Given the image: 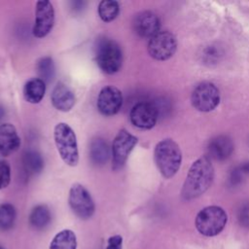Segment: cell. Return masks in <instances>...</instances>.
I'll return each mask as SVG.
<instances>
[{"instance_id": "1", "label": "cell", "mask_w": 249, "mask_h": 249, "mask_svg": "<svg viewBox=\"0 0 249 249\" xmlns=\"http://www.w3.org/2000/svg\"><path fill=\"white\" fill-rule=\"evenodd\" d=\"M214 179V168L208 157L197 159L191 166L182 188V197L186 200L204 194Z\"/></svg>"}, {"instance_id": "2", "label": "cell", "mask_w": 249, "mask_h": 249, "mask_svg": "<svg viewBox=\"0 0 249 249\" xmlns=\"http://www.w3.org/2000/svg\"><path fill=\"white\" fill-rule=\"evenodd\" d=\"M154 158L160 174L168 179L173 177L179 170L182 161V153L175 141L172 139H163L156 145Z\"/></svg>"}, {"instance_id": "3", "label": "cell", "mask_w": 249, "mask_h": 249, "mask_svg": "<svg viewBox=\"0 0 249 249\" xmlns=\"http://www.w3.org/2000/svg\"><path fill=\"white\" fill-rule=\"evenodd\" d=\"M95 59L104 73L115 74L120 71L123 64L122 49L113 39L101 37L96 41Z\"/></svg>"}, {"instance_id": "4", "label": "cell", "mask_w": 249, "mask_h": 249, "mask_svg": "<svg viewBox=\"0 0 249 249\" xmlns=\"http://www.w3.org/2000/svg\"><path fill=\"white\" fill-rule=\"evenodd\" d=\"M53 139L61 160L69 166H76L79 161L77 138L71 126L58 123L53 129Z\"/></svg>"}, {"instance_id": "5", "label": "cell", "mask_w": 249, "mask_h": 249, "mask_svg": "<svg viewBox=\"0 0 249 249\" xmlns=\"http://www.w3.org/2000/svg\"><path fill=\"white\" fill-rule=\"evenodd\" d=\"M226 211L216 205L203 208L196 218V230L205 236H214L220 233L227 224Z\"/></svg>"}, {"instance_id": "6", "label": "cell", "mask_w": 249, "mask_h": 249, "mask_svg": "<svg viewBox=\"0 0 249 249\" xmlns=\"http://www.w3.org/2000/svg\"><path fill=\"white\" fill-rule=\"evenodd\" d=\"M68 202L74 214L82 220L89 219L94 213L95 205L90 194L79 183L70 188Z\"/></svg>"}, {"instance_id": "7", "label": "cell", "mask_w": 249, "mask_h": 249, "mask_svg": "<svg viewBox=\"0 0 249 249\" xmlns=\"http://www.w3.org/2000/svg\"><path fill=\"white\" fill-rule=\"evenodd\" d=\"M191 102L197 111L210 112L220 102V91L213 83L202 82L194 89L191 95Z\"/></svg>"}, {"instance_id": "8", "label": "cell", "mask_w": 249, "mask_h": 249, "mask_svg": "<svg viewBox=\"0 0 249 249\" xmlns=\"http://www.w3.org/2000/svg\"><path fill=\"white\" fill-rule=\"evenodd\" d=\"M137 137L126 129H121L115 136L112 144V167L119 170L125 164L131 151L137 144Z\"/></svg>"}, {"instance_id": "9", "label": "cell", "mask_w": 249, "mask_h": 249, "mask_svg": "<svg viewBox=\"0 0 249 249\" xmlns=\"http://www.w3.org/2000/svg\"><path fill=\"white\" fill-rule=\"evenodd\" d=\"M177 50V40L173 33L164 30L153 36L148 43V53L156 60L169 59Z\"/></svg>"}, {"instance_id": "10", "label": "cell", "mask_w": 249, "mask_h": 249, "mask_svg": "<svg viewBox=\"0 0 249 249\" xmlns=\"http://www.w3.org/2000/svg\"><path fill=\"white\" fill-rule=\"evenodd\" d=\"M158 118V107L154 103L148 101H140L136 103L129 113L131 124L141 129H151L154 127Z\"/></svg>"}, {"instance_id": "11", "label": "cell", "mask_w": 249, "mask_h": 249, "mask_svg": "<svg viewBox=\"0 0 249 249\" xmlns=\"http://www.w3.org/2000/svg\"><path fill=\"white\" fill-rule=\"evenodd\" d=\"M54 24V10L53 4L47 0L36 3L35 22L32 33L37 38L46 37L53 29Z\"/></svg>"}, {"instance_id": "12", "label": "cell", "mask_w": 249, "mask_h": 249, "mask_svg": "<svg viewBox=\"0 0 249 249\" xmlns=\"http://www.w3.org/2000/svg\"><path fill=\"white\" fill-rule=\"evenodd\" d=\"M96 105L102 115H116L123 106L122 91L115 86H105L99 91Z\"/></svg>"}, {"instance_id": "13", "label": "cell", "mask_w": 249, "mask_h": 249, "mask_svg": "<svg viewBox=\"0 0 249 249\" xmlns=\"http://www.w3.org/2000/svg\"><path fill=\"white\" fill-rule=\"evenodd\" d=\"M133 28L138 36L151 39L160 32V21L153 12L143 11L136 15L133 20Z\"/></svg>"}, {"instance_id": "14", "label": "cell", "mask_w": 249, "mask_h": 249, "mask_svg": "<svg viewBox=\"0 0 249 249\" xmlns=\"http://www.w3.org/2000/svg\"><path fill=\"white\" fill-rule=\"evenodd\" d=\"M20 146V138L14 124H0V155L7 157L15 153Z\"/></svg>"}, {"instance_id": "15", "label": "cell", "mask_w": 249, "mask_h": 249, "mask_svg": "<svg viewBox=\"0 0 249 249\" xmlns=\"http://www.w3.org/2000/svg\"><path fill=\"white\" fill-rule=\"evenodd\" d=\"M51 100L53 106L56 110L61 112H68L73 108L76 98L71 89L65 84L59 82L53 89Z\"/></svg>"}, {"instance_id": "16", "label": "cell", "mask_w": 249, "mask_h": 249, "mask_svg": "<svg viewBox=\"0 0 249 249\" xmlns=\"http://www.w3.org/2000/svg\"><path fill=\"white\" fill-rule=\"evenodd\" d=\"M208 155L216 160H227L233 151L231 139L226 135H219L213 138L208 145Z\"/></svg>"}, {"instance_id": "17", "label": "cell", "mask_w": 249, "mask_h": 249, "mask_svg": "<svg viewBox=\"0 0 249 249\" xmlns=\"http://www.w3.org/2000/svg\"><path fill=\"white\" fill-rule=\"evenodd\" d=\"M89 158L95 165L105 164L110 158V148L108 143L100 137L94 138L89 144Z\"/></svg>"}, {"instance_id": "18", "label": "cell", "mask_w": 249, "mask_h": 249, "mask_svg": "<svg viewBox=\"0 0 249 249\" xmlns=\"http://www.w3.org/2000/svg\"><path fill=\"white\" fill-rule=\"evenodd\" d=\"M45 92L46 83L39 78L30 79L23 88V97L31 104L39 103L44 98Z\"/></svg>"}, {"instance_id": "19", "label": "cell", "mask_w": 249, "mask_h": 249, "mask_svg": "<svg viewBox=\"0 0 249 249\" xmlns=\"http://www.w3.org/2000/svg\"><path fill=\"white\" fill-rule=\"evenodd\" d=\"M22 168L27 176L39 174L44 168V160L41 154L34 150L26 151L22 157Z\"/></svg>"}, {"instance_id": "20", "label": "cell", "mask_w": 249, "mask_h": 249, "mask_svg": "<svg viewBox=\"0 0 249 249\" xmlns=\"http://www.w3.org/2000/svg\"><path fill=\"white\" fill-rule=\"evenodd\" d=\"M51 219V211L48 206L44 204L35 206L29 215L30 225L37 230H42L46 228L50 224Z\"/></svg>"}, {"instance_id": "21", "label": "cell", "mask_w": 249, "mask_h": 249, "mask_svg": "<svg viewBox=\"0 0 249 249\" xmlns=\"http://www.w3.org/2000/svg\"><path fill=\"white\" fill-rule=\"evenodd\" d=\"M76 234L70 230H62L53 238L50 249H76Z\"/></svg>"}, {"instance_id": "22", "label": "cell", "mask_w": 249, "mask_h": 249, "mask_svg": "<svg viewBox=\"0 0 249 249\" xmlns=\"http://www.w3.org/2000/svg\"><path fill=\"white\" fill-rule=\"evenodd\" d=\"M120 13V5L115 0H102L98 5L99 18L104 22L113 21Z\"/></svg>"}, {"instance_id": "23", "label": "cell", "mask_w": 249, "mask_h": 249, "mask_svg": "<svg viewBox=\"0 0 249 249\" xmlns=\"http://www.w3.org/2000/svg\"><path fill=\"white\" fill-rule=\"evenodd\" d=\"M36 69H37L39 79H41L45 83L52 82L55 76L54 63L52 57L50 56H45L40 58L37 62Z\"/></svg>"}, {"instance_id": "24", "label": "cell", "mask_w": 249, "mask_h": 249, "mask_svg": "<svg viewBox=\"0 0 249 249\" xmlns=\"http://www.w3.org/2000/svg\"><path fill=\"white\" fill-rule=\"evenodd\" d=\"M17 218V211L13 204H0V231H9L13 228Z\"/></svg>"}, {"instance_id": "25", "label": "cell", "mask_w": 249, "mask_h": 249, "mask_svg": "<svg viewBox=\"0 0 249 249\" xmlns=\"http://www.w3.org/2000/svg\"><path fill=\"white\" fill-rule=\"evenodd\" d=\"M223 56V50L216 44H211L202 49L200 53L201 60L206 65H214L220 61Z\"/></svg>"}, {"instance_id": "26", "label": "cell", "mask_w": 249, "mask_h": 249, "mask_svg": "<svg viewBox=\"0 0 249 249\" xmlns=\"http://www.w3.org/2000/svg\"><path fill=\"white\" fill-rule=\"evenodd\" d=\"M11 181V167L5 160H0V190L8 187Z\"/></svg>"}, {"instance_id": "27", "label": "cell", "mask_w": 249, "mask_h": 249, "mask_svg": "<svg viewBox=\"0 0 249 249\" xmlns=\"http://www.w3.org/2000/svg\"><path fill=\"white\" fill-rule=\"evenodd\" d=\"M238 221L243 227L249 228V202L240 207L238 211Z\"/></svg>"}, {"instance_id": "28", "label": "cell", "mask_w": 249, "mask_h": 249, "mask_svg": "<svg viewBox=\"0 0 249 249\" xmlns=\"http://www.w3.org/2000/svg\"><path fill=\"white\" fill-rule=\"evenodd\" d=\"M123 237L121 235H113L109 237L106 249H122Z\"/></svg>"}, {"instance_id": "29", "label": "cell", "mask_w": 249, "mask_h": 249, "mask_svg": "<svg viewBox=\"0 0 249 249\" xmlns=\"http://www.w3.org/2000/svg\"><path fill=\"white\" fill-rule=\"evenodd\" d=\"M241 170H242V172H247V173H249V162L246 163V164H244V165L241 167Z\"/></svg>"}, {"instance_id": "30", "label": "cell", "mask_w": 249, "mask_h": 249, "mask_svg": "<svg viewBox=\"0 0 249 249\" xmlns=\"http://www.w3.org/2000/svg\"><path fill=\"white\" fill-rule=\"evenodd\" d=\"M0 249H5V248H4V247H2V246L0 245Z\"/></svg>"}]
</instances>
